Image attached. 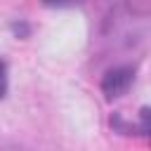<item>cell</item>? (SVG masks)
Listing matches in <instances>:
<instances>
[{
    "instance_id": "2",
    "label": "cell",
    "mask_w": 151,
    "mask_h": 151,
    "mask_svg": "<svg viewBox=\"0 0 151 151\" xmlns=\"http://www.w3.org/2000/svg\"><path fill=\"white\" fill-rule=\"evenodd\" d=\"M7 92V68H5V61L0 59V99L5 97Z\"/></svg>"
},
{
    "instance_id": "1",
    "label": "cell",
    "mask_w": 151,
    "mask_h": 151,
    "mask_svg": "<svg viewBox=\"0 0 151 151\" xmlns=\"http://www.w3.org/2000/svg\"><path fill=\"white\" fill-rule=\"evenodd\" d=\"M132 80H134V66H116V68L106 71V76L101 80V92L106 99H116L127 92Z\"/></svg>"
},
{
    "instance_id": "3",
    "label": "cell",
    "mask_w": 151,
    "mask_h": 151,
    "mask_svg": "<svg viewBox=\"0 0 151 151\" xmlns=\"http://www.w3.org/2000/svg\"><path fill=\"white\" fill-rule=\"evenodd\" d=\"M12 31H14V33H24V35H26V33H28V26H24V24H21V26H19V24H12Z\"/></svg>"
}]
</instances>
